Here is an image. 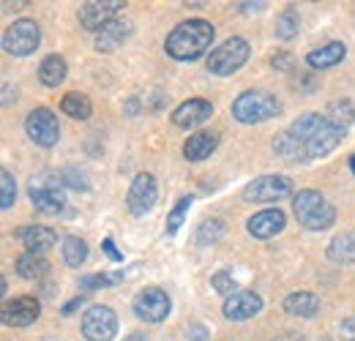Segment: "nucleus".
<instances>
[{
	"instance_id": "obj_1",
	"label": "nucleus",
	"mask_w": 355,
	"mask_h": 341,
	"mask_svg": "<svg viewBox=\"0 0 355 341\" xmlns=\"http://www.w3.org/2000/svg\"><path fill=\"white\" fill-rule=\"evenodd\" d=\"M342 139H345V128L331 123L328 115L306 112L273 139V150L284 161L301 164V161H314V159L328 156L331 150H336Z\"/></svg>"
},
{
	"instance_id": "obj_2",
	"label": "nucleus",
	"mask_w": 355,
	"mask_h": 341,
	"mask_svg": "<svg viewBox=\"0 0 355 341\" xmlns=\"http://www.w3.org/2000/svg\"><path fill=\"white\" fill-rule=\"evenodd\" d=\"M216 36V28L205 19H189L180 22L175 30L167 36L164 49L175 60H197L202 52L211 49V42Z\"/></svg>"
},
{
	"instance_id": "obj_3",
	"label": "nucleus",
	"mask_w": 355,
	"mask_h": 341,
	"mask_svg": "<svg viewBox=\"0 0 355 341\" xmlns=\"http://www.w3.org/2000/svg\"><path fill=\"white\" fill-rule=\"evenodd\" d=\"M293 213L298 218V224L311 229V232L328 229V227H334V221H336L334 205H331L320 191H311V189H304V191L295 194V200H293Z\"/></svg>"
},
{
	"instance_id": "obj_4",
	"label": "nucleus",
	"mask_w": 355,
	"mask_h": 341,
	"mask_svg": "<svg viewBox=\"0 0 355 341\" xmlns=\"http://www.w3.org/2000/svg\"><path fill=\"white\" fill-rule=\"evenodd\" d=\"M282 112V101L268 90H246L232 101V118L238 123H263Z\"/></svg>"
},
{
	"instance_id": "obj_5",
	"label": "nucleus",
	"mask_w": 355,
	"mask_h": 341,
	"mask_svg": "<svg viewBox=\"0 0 355 341\" xmlns=\"http://www.w3.org/2000/svg\"><path fill=\"white\" fill-rule=\"evenodd\" d=\"M246 60H249V44L243 42V39H238V36H232V39H227V42L219 44V46L211 52V58H208V71H211V74H219V77H230V74H235Z\"/></svg>"
},
{
	"instance_id": "obj_6",
	"label": "nucleus",
	"mask_w": 355,
	"mask_h": 341,
	"mask_svg": "<svg viewBox=\"0 0 355 341\" xmlns=\"http://www.w3.org/2000/svg\"><path fill=\"white\" fill-rule=\"evenodd\" d=\"M42 44V30L33 19H17L6 33H3V49L8 55L25 58L31 52H36Z\"/></svg>"
},
{
	"instance_id": "obj_7",
	"label": "nucleus",
	"mask_w": 355,
	"mask_h": 341,
	"mask_svg": "<svg viewBox=\"0 0 355 341\" xmlns=\"http://www.w3.org/2000/svg\"><path fill=\"white\" fill-rule=\"evenodd\" d=\"M293 191V180L287 175H263L257 180H252L243 189V200L249 202H279L284 197H290Z\"/></svg>"
},
{
	"instance_id": "obj_8",
	"label": "nucleus",
	"mask_w": 355,
	"mask_h": 341,
	"mask_svg": "<svg viewBox=\"0 0 355 341\" xmlns=\"http://www.w3.org/2000/svg\"><path fill=\"white\" fill-rule=\"evenodd\" d=\"M83 333L88 341H112L118 333V317L110 306H90L83 317Z\"/></svg>"
},
{
	"instance_id": "obj_9",
	"label": "nucleus",
	"mask_w": 355,
	"mask_h": 341,
	"mask_svg": "<svg viewBox=\"0 0 355 341\" xmlns=\"http://www.w3.org/2000/svg\"><path fill=\"white\" fill-rule=\"evenodd\" d=\"M170 308H173L170 295L164 290H159V287H148V290H142L134 298V314L139 320H145V322H153V325L156 322H164L167 314H170Z\"/></svg>"
},
{
	"instance_id": "obj_10",
	"label": "nucleus",
	"mask_w": 355,
	"mask_h": 341,
	"mask_svg": "<svg viewBox=\"0 0 355 341\" xmlns=\"http://www.w3.org/2000/svg\"><path fill=\"white\" fill-rule=\"evenodd\" d=\"M25 131H28V137H31L36 145H42V148H52V145H58V139H60L58 118H55L49 110H44V107H39V110H33V112L28 115Z\"/></svg>"
},
{
	"instance_id": "obj_11",
	"label": "nucleus",
	"mask_w": 355,
	"mask_h": 341,
	"mask_svg": "<svg viewBox=\"0 0 355 341\" xmlns=\"http://www.w3.org/2000/svg\"><path fill=\"white\" fill-rule=\"evenodd\" d=\"M156 197H159V186H156V177L150 172H139L134 177L132 189H129V197H126V205L134 216H145L153 205H156Z\"/></svg>"
},
{
	"instance_id": "obj_12",
	"label": "nucleus",
	"mask_w": 355,
	"mask_h": 341,
	"mask_svg": "<svg viewBox=\"0 0 355 341\" xmlns=\"http://www.w3.org/2000/svg\"><path fill=\"white\" fill-rule=\"evenodd\" d=\"M121 8H126L123 0H90V3H85V6L80 8V25H83L85 30H96V33H98L107 22H112V17H115Z\"/></svg>"
},
{
	"instance_id": "obj_13",
	"label": "nucleus",
	"mask_w": 355,
	"mask_h": 341,
	"mask_svg": "<svg viewBox=\"0 0 355 341\" xmlns=\"http://www.w3.org/2000/svg\"><path fill=\"white\" fill-rule=\"evenodd\" d=\"M224 317L227 320H235V322H243V320H252L263 311V298L257 292H249V290H238L232 292L230 298L224 300L222 306Z\"/></svg>"
},
{
	"instance_id": "obj_14",
	"label": "nucleus",
	"mask_w": 355,
	"mask_h": 341,
	"mask_svg": "<svg viewBox=\"0 0 355 341\" xmlns=\"http://www.w3.org/2000/svg\"><path fill=\"white\" fill-rule=\"evenodd\" d=\"M39 311H42V303L33 295H25L3 306V322L11 328H28L39 320Z\"/></svg>"
},
{
	"instance_id": "obj_15",
	"label": "nucleus",
	"mask_w": 355,
	"mask_h": 341,
	"mask_svg": "<svg viewBox=\"0 0 355 341\" xmlns=\"http://www.w3.org/2000/svg\"><path fill=\"white\" fill-rule=\"evenodd\" d=\"M211 115H214L211 101H205V98H189V101H183L175 112H173V123L178 128H194L200 126V123H205Z\"/></svg>"
},
{
	"instance_id": "obj_16",
	"label": "nucleus",
	"mask_w": 355,
	"mask_h": 341,
	"mask_svg": "<svg viewBox=\"0 0 355 341\" xmlns=\"http://www.w3.org/2000/svg\"><path fill=\"white\" fill-rule=\"evenodd\" d=\"M246 229H249V235H254V238H260V241L273 238L276 232L284 229V213H282L279 208L260 211V213H254L249 221H246Z\"/></svg>"
},
{
	"instance_id": "obj_17",
	"label": "nucleus",
	"mask_w": 355,
	"mask_h": 341,
	"mask_svg": "<svg viewBox=\"0 0 355 341\" xmlns=\"http://www.w3.org/2000/svg\"><path fill=\"white\" fill-rule=\"evenodd\" d=\"M132 36V22L126 19H112L96 33V49L98 52H115L121 44Z\"/></svg>"
},
{
	"instance_id": "obj_18",
	"label": "nucleus",
	"mask_w": 355,
	"mask_h": 341,
	"mask_svg": "<svg viewBox=\"0 0 355 341\" xmlns=\"http://www.w3.org/2000/svg\"><path fill=\"white\" fill-rule=\"evenodd\" d=\"M19 241H22V246L28 249V254H44V252H49V249L55 246L58 235H55L49 227L33 224V227H22V229H19Z\"/></svg>"
},
{
	"instance_id": "obj_19",
	"label": "nucleus",
	"mask_w": 355,
	"mask_h": 341,
	"mask_svg": "<svg viewBox=\"0 0 355 341\" xmlns=\"http://www.w3.org/2000/svg\"><path fill=\"white\" fill-rule=\"evenodd\" d=\"M216 145H219V134H214V131H200V134H191V137L186 139L183 156H186V161H202V159H208V156L216 150Z\"/></svg>"
},
{
	"instance_id": "obj_20",
	"label": "nucleus",
	"mask_w": 355,
	"mask_h": 341,
	"mask_svg": "<svg viewBox=\"0 0 355 341\" xmlns=\"http://www.w3.org/2000/svg\"><path fill=\"white\" fill-rule=\"evenodd\" d=\"M31 202L36 205V211H42L46 216L60 213L66 208V197L60 189H31Z\"/></svg>"
},
{
	"instance_id": "obj_21",
	"label": "nucleus",
	"mask_w": 355,
	"mask_h": 341,
	"mask_svg": "<svg viewBox=\"0 0 355 341\" xmlns=\"http://www.w3.org/2000/svg\"><path fill=\"white\" fill-rule=\"evenodd\" d=\"M345 55H347L345 44L331 42V44H325V46H320V49H314V52H309L306 63H309L311 69H331V66L342 63V60H345Z\"/></svg>"
},
{
	"instance_id": "obj_22",
	"label": "nucleus",
	"mask_w": 355,
	"mask_h": 341,
	"mask_svg": "<svg viewBox=\"0 0 355 341\" xmlns=\"http://www.w3.org/2000/svg\"><path fill=\"white\" fill-rule=\"evenodd\" d=\"M284 311L293 317H314L320 311V300L314 292H293L284 298Z\"/></svg>"
},
{
	"instance_id": "obj_23",
	"label": "nucleus",
	"mask_w": 355,
	"mask_h": 341,
	"mask_svg": "<svg viewBox=\"0 0 355 341\" xmlns=\"http://www.w3.org/2000/svg\"><path fill=\"white\" fill-rule=\"evenodd\" d=\"M328 256L339 265H355V232H342L328 243Z\"/></svg>"
},
{
	"instance_id": "obj_24",
	"label": "nucleus",
	"mask_w": 355,
	"mask_h": 341,
	"mask_svg": "<svg viewBox=\"0 0 355 341\" xmlns=\"http://www.w3.org/2000/svg\"><path fill=\"white\" fill-rule=\"evenodd\" d=\"M66 60L60 58V55H49L42 60V66H39V80L44 82L46 87H58L63 80H66Z\"/></svg>"
},
{
	"instance_id": "obj_25",
	"label": "nucleus",
	"mask_w": 355,
	"mask_h": 341,
	"mask_svg": "<svg viewBox=\"0 0 355 341\" xmlns=\"http://www.w3.org/2000/svg\"><path fill=\"white\" fill-rule=\"evenodd\" d=\"M60 110L74 121H88L90 112H93V104H90V98L85 93H69V96H63Z\"/></svg>"
},
{
	"instance_id": "obj_26",
	"label": "nucleus",
	"mask_w": 355,
	"mask_h": 341,
	"mask_svg": "<svg viewBox=\"0 0 355 341\" xmlns=\"http://www.w3.org/2000/svg\"><path fill=\"white\" fill-rule=\"evenodd\" d=\"M46 270H49V262L42 254H25L17 259V273L28 281H36V279H44Z\"/></svg>"
},
{
	"instance_id": "obj_27",
	"label": "nucleus",
	"mask_w": 355,
	"mask_h": 341,
	"mask_svg": "<svg viewBox=\"0 0 355 341\" xmlns=\"http://www.w3.org/2000/svg\"><path fill=\"white\" fill-rule=\"evenodd\" d=\"M328 121L331 123H336L339 128H347L353 126V121H355V107H353V101H347V98H342V101H334L331 107H328Z\"/></svg>"
},
{
	"instance_id": "obj_28",
	"label": "nucleus",
	"mask_w": 355,
	"mask_h": 341,
	"mask_svg": "<svg viewBox=\"0 0 355 341\" xmlns=\"http://www.w3.org/2000/svg\"><path fill=\"white\" fill-rule=\"evenodd\" d=\"M63 259H66V265L80 268V265L88 259V243H85L83 238L69 235V238L63 241Z\"/></svg>"
},
{
	"instance_id": "obj_29",
	"label": "nucleus",
	"mask_w": 355,
	"mask_h": 341,
	"mask_svg": "<svg viewBox=\"0 0 355 341\" xmlns=\"http://www.w3.org/2000/svg\"><path fill=\"white\" fill-rule=\"evenodd\" d=\"M298 28H301L298 11H295V8H284V11L279 14V19H276V36L284 39V42H290V39L298 33Z\"/></svg>"
},
{
	"instance_id": "obj_30",
	"label": "nucleus",
	"mask_w": 355,
	"mask_h": 341,
	"mask_svg": "<svg viewBox=\"0 0 355 341\" xmlns=\"http://www.w3.org/2000/svg\"><path fill=\"white\" fill-rule=\"evenodd\" d=\"M224 238V221L219 218H205L200 224V232H197V243L200 246H208V243H219Z\"/></svg>"
},
{
	"instance_id": "obj_31",
	"label": "nucleus",
	"mask_w": 355,
	"mask_h": 341,
	"mask_svg": "<svg viewBox=\"0 0 355 341\" xmlns=\"http://www.w3.org/2000/svg\"><path fill=\"white\" fill-rule=\"evenodd\" d=\"M189 205H191V197H180V200L175 202V208L170 211V216H167V235H170V238L178 235L183 218H186V213H189Z\"/></svg>"
},
{
	"instance_id": "obj_32",
	"label": "nucleus",
	"mask_w": 355,
	"mask_h": 341,
	"mask_svg": "<svg viewBox=\"0 0 355 341\" xmlns=\"http://www.w3.org/2000/svg\"><path fill=\"white\" fill-rule=\"evenodd\" d=\"M14 197H17V183H14V175L8 170L0 172V208L8 211L14 205Z\"/></svg>"
},
{
	"instance_id": "obj_33",
	"label": "nucleus",
	"mask_w": 355,
	"mask_h": 341,
	"mask_svg": "<svg viewBox=\"0 0 355 341\" xmlns=\"http://www.w3.org/2000/svg\"><path fill=\"white\" fill-rule=\"evenodd\" d=\"M118 281H123V273H98V276H83L80 287L83 290H98V287H112Z\"/></svg>"
},
{
	"instance_id": "obj_34",
	"label": "nucleus",
	"mask_w": 355,
	"mask_h": 341,
	"mask_svg": "<svg viewBox=\"0 0 355 341\" xmlns=\"http://www.w3.org/2000/svg\"><path fill=\"white\" fill-rule=\"evenodd\" d=\"M214 287H216V292H224L227 298H230L232 292H238V290H235V279H232V270H219V273L214 276Z\"/></svg>"
},
{
	"instance_id": "obj_35",
	"label": "nucleus",
	"mask_w": 355,
	"mask_h": 341,
	"mask_svg": "<svg viewBox=\"0 0 355 341\" xmlns=\"http://www.w3.org/2000/svg\"><path fill=\"white\" fill-rule=\"evenodd\" d=\"M342 339L345 341H355V314L353 317H347V320H342Z\"/></svg>"
},
{
	"instance_id": "obj_36",
	"label": "nucleus",
	"mask_w": 355,
	"mask_h": 341,
	"mask_svg": "<svg viewBox=\"0 0 355 341\" xmlns=\"http://www.w3.org/2000/svg\"><path fill=\"white\" fill-rule=\"evenodd\" d=\"M104 252H107V256H110V259H115V262H121V259H123V256H121V252L115 249L112 238H104Z\"/></svg>"
},
{
	"instance_id": "obj_37",
	"label": "nucleus",
	"mask_w": 355,
	"mask_h": 341,
	"mask_svg": "<svg viewBox=\"0 0 355 341\" xmlns=\"http://www.w3.org/2000/svg\"><path fill=\"white\" fill-rule=\"evenodd\" d=\"M270 63H273V69H282V71H287V69L293 66V60H290L287 55H276V58H273Z\"/></svg>"
},
{
	"instance_id": "obj_38",
	"label": "nucleus",
	"mask_w": 355,
	"mask_h": 341,
	"mask_svg": "<svg viewBox=\"0 0 355 341\" xmlns=\"http://www.w3.org/2000/svg\"><path fill=\"white\" fill-rule=\"evenodd\" d=\"M83 303H85V298H83V295H80V298H74L71 303H66V306H63V314L69 317V314H71V311H77V308H80Z\"/></svg>"
},
{
	"instance_id": "obj_39",
	"label": "nucleus",
	"mask_w": 355,
	"mask_h": 341,
	"mask_svg": "<svg viewBox=\"0 0 355 341\" xmlns=\"http://www.w3.org/2000/svg\"><path fill=\"white\" fill-rule=\"evenodd\" d=\"M276 341H306L304 333H284V336H276Z\"/></svg>"
},
{
	"instance_id": "obj_40",
	"label": "nucleus",
	"mask_w": 355,
	"mask_h": 341,
	"mask_svg": "<svg viewBox=\"0 0 355 341\" xmlns=\"http://www.w3.org/2000/svg\"><path fill=\"white\" fill-rule=\"evenodd\" d=\"M252 8L260 11V8H266V3H254V6L252 3H241V11H252Z\"/></svg>"
},
{
	"instance_id": "obj_41",
	"label": "nucleus",
	"mask_w": 355,
	"mask_h": 341,
	"mask_svg": "<svg viewBox=\"0 0 355 341\" xmlns=\"http://www.w3.org/2000/svg\"><path fill=\"white\" fill-rule=\"evenodd\" d=\"M123 341H148V339H145L142 333H132V336H126Z\"/></svg>"
},
{
	"instance_id": "obj_42",
	"label": "nucleus",
	"mask_w": 355,
	"mask_h": 341,
	"mask_svg": "<svg viewBox=\"0 0 355 341\" xmlns=\"http://www.w3.org/2000/svg\"><path fill=\"white\" fill-rule=\"evenodd\" d=\"M350 167H353V172H355V156H350Z\"/></svg>"
}]
</instances>
